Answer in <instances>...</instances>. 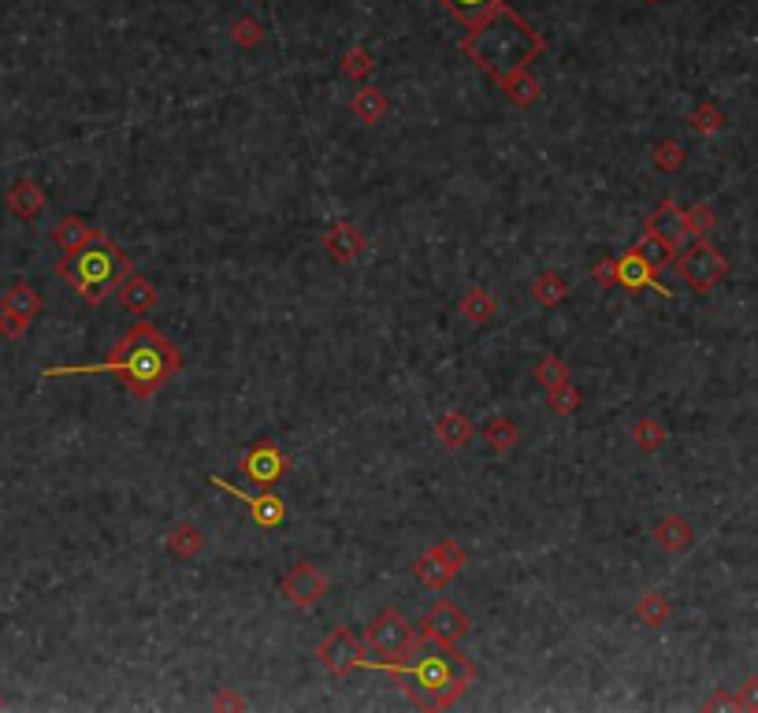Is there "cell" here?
I'll list each match as a JSON object with an SVG mask.
<instances>
[{
  "label": "cell",
  "instance_id": "6da1fadb",
  "mask_svg": "<svg viewBox=\"0 0 758 713\" xmlns=\"http://www.w3.org/2000/svg\"><path fill=\"white\" fill-rule=\"evenodd\" d=\"M179 368H183V353L175 350L153 324L138 320L105 361L45 368L41 376L60 379V376H105V372H112V376H119L127 383V390H131L134 398H153L168 379L179 376Z\"/></svg>",
  "mask_w": 758,
  "mask_h": 713
},
{
  "label": "cell",
  "instance_id": "7a4b0ae2",
  "mask_svg": "<svg viewBox=\"0 0 758 713\" xmlns=\"http://www.w3.org/2000/svg\"><path fill=\"white\" fill-rule=\"evenodd\" d=\"M543 49H547L543 34L528 19L513 12L510 4L491 12L484 23L469 26V34L461 38V52L487 78H495L498 86L517 71H528L543 56Z\"/></svg>",
  "mask_w": 758,
  "mask_h": 713
},
{
  "label": "cell",
  "instance_id": "3957f363",
  "mask_svg": "<svg viewBox=\"0 0 758 713\" xmlns=\"http://www.w3.org/2000/svg\"><path fill=\"white\" fill-rule=\"evenodd\" d=\"M383 673H391L394 684L406 691L417 706H424V710H446V706H454L472 688L476 665L454 647L420 643V650H413L409 658L383 665Z\"/></svg>",
  "mask_w": 758,
  "mask_h": 713
},
{
  "label": "cell",
  "instance_id": "277c9868",
  "mask_svg": "<svg viewBox=\"0 0 758 713\" xmlns=\"http://www.w3.org/2000/svg\"><path fill=\"white\" fill-rule=\"evenodd\" d=\"M56 272H60V279L75 286V294H82V301L101 305L134 272V264L105 231H97L86 246H79L75 253H64Z\"/></svg>",
  "mask_w": 758,
  "mask_h": 713
},
{
  "label": "cell",
  "instance_id": "5b68a950",
  "mask_svg": "<svg viewBox=\"0 0 758 713\" xmlns=\"http://www.w3.org/2000/svg\"><path fill=\"white\" fill-rule=\"evenodd\" d=\"M420 643H424V639H420L417 624H409L402 613L383 610L376 621L365 628V636H361V647H365L361 669H383V665H391V662H402L413 650H420Z\"/></svg>",
  "mask_w": 758,
  "mask_h": 713
},
{
  "label": "cell",
  "instance_id": "8992f818",
  "mask_svg": "<svg viewBox=\"0 0 758 713\" xmlns=\"http://www.w3.org/2000/svg\"><path fill=\"white\" fill-rule=\"evenodd\" d=\"M673 264H677L680 279L692 286V290H699V294L714 290V286L729 275V260L721 257L706 238H692V242L684 246V253L673 257Z\"/></svg>",
  "mask_w": 758,
  "mask_h": 713
},
{
  "label": "cell",
  "instance_id": "52a82bcc",
  "mask_svg": "<svg viewBox=\"0 0 758 713\" xmlns=\"http://www.w3.org/2000/svg\"><path fill=\"white\" fill-rule=\"evenodd\" d=\"M417 632L424 643H439V647H458L461 639L469 636V617L454 606V602H446L439 598L435 606H428V613L420 617Z\"/></svg>",
  "mask_w": 758,
  "mask_h": 713
},
{
  "label": "cell",
  "instance_id": "ba28073f",
  "mask_svg": "<svg viewBox=\"0 0 758 713\" xmlns=\"http://www.w3.org/2000/svg\"><path fill=\"white\" fill-rule=\"evenodd\" d=\"M242 476H246L257 491H275V483L287 476V454L275 446L272 439L253 442L242 457Z\"/></svg>",
  "mask_w": 758,
  "mask_h": 713
},
{
  "label": "cell",
  "instance_id": "9c48e42d",
  "mask_svg": "<svg viewBox=\"0 0 758 713\" xmlns=\"http://www.w3.org/2000/svg\"><path fill=\"white\" fill-rule=\"evenodd\" d=\"M316 658H320V665H324L327 673L342 680V676H350L353 669H361V662H365V647H361V639L357 636H350V628H335V632L320 643Z\"/></svg>",
  "mask_w": 758,
  "mask_h": 713
},
{
  "label": "cell",
  "instance_id": "30bf717a",
  "mask_svg": "<svg viewBox=\"0 0 758 713\" xmlns=\"http://www.w3.org/2000/svg\"><path fill=\"white\" fill-rule=\"evenodd\" d=\"M279 591H283L287 602L309 610V606H316V602L327 595V576L316 569V565H309V561H298V565L279 580Z\"/></svg>",
  "mask_w": 758,
  "mask_h": 713
},
{
  "label": "cell",
  "instance_id": "8fae6325",
  "mask_svg": "<svg viewBox=\"0 0 758 713\" xmlns=\"http://www.w3.org/2000/svg\"><path fill=\"white\" fill-rule=\"evenodd\" d=\"M212 487L223 494H231V498H238V502H246L249 506V517L257 520L261 528H279L283 520H287V506H283V498L275 491H261V494H246V491H238V487H231L227 480H220V476H212Z\"/></svg>",
  "mask_w": 758,
  "mask_h": 713
},
{
  "label": "cell",
  "instance_id": "7c38bea8",
  "mask_svg": "<svg viewBox=\"0 0 758 713\" xmlns=\"http://www.w3.org/2000/svg\"><path fill=\"white\" fill-rule=\"evenodd\" d=\"M647 234L662 238V242H666V246H673V249H680V246H688V242H692V234H688V223H684V208H680L673 197L658 201V208H654L651 216H647Z\"/></svg>",
  "mask_w": 758,
  "mask_h": 713
},
{
  "label": "cell",
  "instance_id": "4fadbf2b",
  "mask_svg": "<svg viewBox=\"0 0 758 713\" xmlns=\"http://www.w3.org/2000/svg\"><path fill=\"white\" fill-rule=\"evenodd\" d=\"M617 283L625 286V290H658V294H669L666 286L658 283V272L640 253H632V249H628L625 257H617Z\"/></svg>",
  "mask_w": 758,
  "mask_h": 713
},
{
  "label": "cell",
  "instance_id": "5bb4252c",
  "mask_svg": "<svg viewBox=\"0 0 758 713\" xmlns=\"http://www.w3.org/2000/svg\"><path fill=\"white\" fill-rule=\"evenodd\" d=\"M119 301H123V309L131 312V316H138V320H145L149 312L157 309V301H160V294H157V286L149 283V279H142V275H127L123 283H119Z\"/></svg>",
  "mask_w": 758,
  "mask_h": 713
},
{
  "label": "cell",
  "instance_id": "9a60e30c",
  "mask_svg": "<svg viewBox=\"0 0 758 713\" xmlns=\"http://www.w3.org/2000/svg\"><path fill=\"white\" fill-rule=\"evenodd\" d=\"M324 249L331 253V260H339V264H350L365 253V234L357 231L353 223H339V227H331L324 238Z\"/></svg>",
  "mask_w": 758,
  "mask_h": 713
},
{
  "label": "cell",
  "instance_id": "2e32d148",
  "mask_svg": "<svg viewBox=\"0 0 758 713\" xmlns=\"http://www.w3.org/2000/svg\"><path fill=\"white\" fill-rule=\"evenodd\" d=\"M8 208H12V216H19V220H34V216H41V208H45V194H41V186L34 179H19L8 190Z\"/></svg>",
  "mask_w": 758,
  "mask_h": 713
},
{
  "label": "cell",
  "instance_id": "e0dca14e",
  "mask_svg": "<svg viewBox=\"0 0 758 713\" xmlns=\"http://www.w3.org/2000/svg\"><path fill=\"white\" fill-rule=\"evenodd\" d=\"M654 543L662 546L666 554H684V550L695 543L692 524H688L684 517H662L658 520V528H654Z\"/></svg>",
  "mask_w": 758,
  "mask_h": 713
},
{
  "label": "cell",
  "instance_id": "ac0fdd59",
  "mask_svg": "<svg viewBox=\"0 0 758 713\" xmlns=\"http://www.w3.org/2000/svg\"><path fill=\"white\" fill-rule=\"evenodd\" d=\"M439 4L446 8L450 19H458V23L469 30V26L484 23L487 15L498 12V8H502V4H510V0H439Z\"/></svg>",
  "mask_w": 758,
  "mask_h": 713
},
{
  "label": "cell",
  "instance_id": "d6986e66",
  "mask_svg": "<svg viewBox=\"0 0 758 713\" xmlns=\"http://www.w3.org/2000/svg\"><path fill=\"white\" fill-rule=\"evenodd\" d=\"M435 439L443 442L446 450H465L472 442V420L465 413H446L435 420Z\"/></svg>",
  "mask_w": 758,
  "mask_h": 713
},
{
  "label": "cell",
  "instance_id": "ffe728a7",
  "mask_svg": "<svg viewBox=\"0 0 758 713\" xmlns=\"http://www.w3.org/2000/svg\"><path fill=\"white\" fill-rule=\"evenodd\" d=\"M93 234H97V227H90L86 220H79V216H67V220H60L53 227V234H49V242H53L60 253H75L79 246H86Z\"/></svg>",
  "mask_w": 758,
  "mask_h": 713
},
{
  "label": "cell",
  "instance_id": "44dd1931",
  "mask_svg": "<svg viewBox=\"0 0 758 713\" xmlns=\"http://www.w3.org/2000/svg\"><path fill=\"white\" fill-rule=\"evenodd\" d=\"M0 312H15V316H23V320H34L41 312V294L27 283L8 286V290L0 294Z\"/></svg>",
  "mask_w": 758,
  "mask_h": 713
},
{
  "label": "cell",
  "instance_id": "7402d4cb",
  "mask_svg": "<svg viewBox=\"0 0 758 713\" xmlns=\"http://www.w3.org/2000/svg\"><path fill=\"white\" fill-rule=\"evenodd\" d=\"M168 550L175 554V558H183V561H194L201 550H205V532L197 528V524H190V520H183V524H175L168 532Z\"/></svg>",
  "mask_w": 758,
  "mask_h": 713
},
{
  "label": "cell",
  "instance_id": "603a6c76",
  "mask_svg": "<svg viewBox=\"0 0 758 713\" xmlns=\"http://www.w3.org/2000/svg\"><path fill=\"white\" fill-rule=\"evenodd\" d=\"M350 108H353V116L361 119V123H379V119L387 116V93H379L376 86H361V90L353 93V101H350Z\"/></svg>",
  "mask_w": 758,
  "mask_h": 713
},
{
  "label": "cell",
  "instance_id": "cb8c5ba5",
  "mask_svg": "<svg viewBox=\"0 0 758 713\" xmlns=\"http://www.w3.org/2000/svg\"><path fill=\"white\" fill-rule=\"evenodd\" d=\"M502 90L510 93V101L513 104H521V108H532V104L543 97V86H539V78L532 75V67L528 71H517V75H510L506 82H502Z\"/></svg>",
  "mask_w": 758,
  "mask_h": 713
},
{
  "label": "cell",
  "instance_id": "d4e9b609",
  "mask_svg": "<svg viewBox=\"0 0 758 713\" xmlns=\"http://www.w3.org/2000/svg\"><path fill=\"white\" fill-rule=\"evenodd\" d=\"M413 576H417V580H420L424 587H428V591H443V587L450 584V580H454V572L446 569V565H443L439 558H435L432 550H428V554H420V558H417V565H413Z\"/></svg>",
  "mask_w": 758,
  "mask_h": 713
},
{
  "label": "cell",
  "instance_id": "484cf974",
  "mask_svg": "<svg viewBox=\"0 0 758 713\" xmlns=\"http://www.w3.org/2000/svg\"><path fill=\"white\" fill-rule=\"evenodd\" d=\"M632 253H640V257L647 260V264H651L654 272H662V268H669V264H673V257H677V249L666 246L662 238H654V234H647V231H643L640 242H632Z\"/></svg>",
  "mask_w": 758,
  "mask_h": 713
},
{
  "label": "cell",
  "instance_id": "4316f807",
  "mask_svg": "<svg viewBox=\"0 0 758 713\" xmlns=\"http://www.w3.org/2000/svg\"><path fill=\"white\" fill-rule=\"evenodd\" d=\"M632 442H636V450H643V454H658V450L666 446V428H662L658 420H651V416H643V420H636V428H632Z\"/></svg>",
  "mask_w": 758,
  "mask_h": 713
},
{
  "label": "cell",
  "instance_id": "83f0119b",
  "mask_svg": "<svg viewBox=\"0 0 758 713\" xmlns=\"http://www.w3.org/2000/svg\"><path fill=\"white\" fill-rule=\"evenodd\" d=\"M484 442L495 450V454H510L513 446H517V428H513V420L495 416V420L484 428Z\"/></svg>",
  "mask_w": 758,
  "mask_h": 713
},
{
  "label": "cell",
  "instance_id": "f1b7e54d",
  "mask_svg": "<svg viewBox=\"0 0 758 713\" xmlns=\"http://www.w3.org/2000/svg\"><path fill=\"white\" fill-rule=\"evenodd\" d=\"M495 309H498V301L491 298L487 290H480V286H476V290H469V294H465V301H461V312L469 316L472 324H487V320L495 316Z\"/></svg>",
  "mask_w": 758,
  "mask_h": 713
},
{
  "label": "cell",
  "instance_id": "f546056e",
  "mask_svg": "<svg viewBox=\"0 0 758 713\" xmlns=\"http://www.w3.org/2000/svg\"><path fill=\"white\" fill-rule=\"evenodd\" d=\"M636 617H640L647 628H662L669 621V602L658 591H647V595L636 602Z\"/></svg>",
  "mask_w": 758,
  "mask_h": 713
},
{
  "label": "cell",
  "instance_id": "4dcf8cb0",
  "mask_svg": "<svg viewBox=\"0 0 758 713\" xmlns=\"http://www.w3.org/2000/svg\"><path fill=\"white\" fill-rule=\"evenodd\" d=\"M532 294H536L539 305H558V301H565V294H569V283H565L562 275L558 272H543L536 279V286H532Z\"/></svg>",
  "mask_w": 758,
  "mask_h": 713
},
{
  "label": "cell",
  "instance_id": "1f68e13d",
  "mask_svg": "<svg viewBox=\"0 0 758 713\" xmlns=\"http://www.w3.org/2000/svg\"><path fill=\"white\" fill-rule=\"evenodd\" d=\"M684 145L677 142V138H666V142H658L654 145V168L658 171H666V175H673V171L684 168Z\"/></svg>",
  "mask_w": 758,
  "mask_h": 713
},
{
  "label": "cell",
  "instance_id": "d6a6232c",
  "mask_svg": "<svg viewBox=\"0 0 758 713\" xmlns=\"http://www.w3.org/2000/svg\"><path fill=\"white\" fill-rule=\"evenodd\" d=\"M688 123H692L699 134H718V130L725 127V112H721L718 104L703 101V104H695V108H692Z\"/></svg>",
  "mask_w": 758,
  "mask_h": 713
},
{
  "label": "cell",
  "instance_id": "836d02e7",
  "mask_svg": "<svg viewBox=\"0 0 758 713\" xmlns=\"http://www.w3.org/2000/svg\"><path fill=\"white\" fill-rule=\"evenodd\" d=\"M547 405H550V413L573 416L576 409H580V390H576L573 383H558V387L547 390Z\"/></svg>",
  "mask_w": 758,
  "mask_h": 713
},
{
  "label": "cell",
  "instance_id": "e575fe53",
  "mask_svg": "<svg viewBox=\"0 0 758 713\" xmlns=\"http://www.w3.org/2000/svg\"><path fill=\"white\" fill-rule=\"evenodd\" d=\"M684 223H688V234H692V238H706V234L714 231L718 216H714V208L706 205V201H699V205L684 208Z\"/></svg>",
  "mask_w": 758,
  "mask_h": 713
},
{
  "label": "cell",
  "instance_id": "d590c367",
  "mask_svg": "<svg viewBox=\"0 0 758 713\" xmlns=\"http://www.w3.org/2000/svg\"><path fill=\"white\" fill-rule=\"evenodd\" d=\"M342 71L350 78H368L372 71H376V56L368 49H350L346 56H342Z\"/></svg>",
  "mask_w": 758,
  "mask_h": 713
},
{
  "label": "cell",
  "instance_id": "8d00e7d4",
  "mask_svg": "<svg viewBox=\"0 0 758 713\" xmlns=\"http://www.w3.org/2000/svg\"><path fill=\"white\" fill-rule=\"evenodd\" d=\"M536 379L543 383V387H558V383H569V364L562 361V357H543L536 368Z\"/></svg>",
  "mask_w": 758,
  "mask_h": 713
},
{
  "label": "cell",
  "instance_id": "74e56055",
  "mask_svg": "<svg viewBox=\"0 0 758 713\" xmlns=\"http://www.w3.org/2000/svg\"><path fill=\"white\" fill-rule=\"evenodd\" d=\"M231 38H235L242 49H253V45H261L264 30H261V23H257L253 15H238L235 26H231Z\"/></svg>",
  "mask_w": 758,
  "mask_h": 713
},
{
  "label": "cell",
  "instance_id": "f35d334b",
  "mask_svg": "<svg viewBox=\"0 0 758 713\" xmlns=\"http://www.w3.org/2000/svg\"><path fill=\"white\" fill-rule=\"evenodd\" d=\"M432 554H435L439 561H443V565H446L450 572H454V576H458V572L465 569V550H461V546L454 543V539H443L439 546H432Z\"/></svg>",
  "mask_w": 758,
  "mask_h": 713
},
{
  "label": "cell",
  "instance_id": "ab89813d",
  "mask_svg": "<svg viewBox=\"0 0 758 713\" xmlns=\"http://www.w3.org/2000/svg\"><path fill=\"white\" fill-rule=\"evenodd\" d=\"M27 327H30V320H23V316H15V312H0V335L8 338V342H15V338L27 335Z\"/></svg>",
  "mask_w": 758,
  "mask_h": 713
},
{
  "label": "cell",
  "instance_id": "60d3db41",
  "mask_svg": "<svg viewBox=\"0 0 758 713\" xmlns=\"http://www.w3.org/2000/svg\"><path fill=\"white\" fill-rule=\"evenodd\" d=\"M736 710H758V676H747L736 688Z\"/></svg>",
  "mask_w": 758,
  "mask_h": 713
},
{
  "label": "cell",
  "instance_id": "b9f144b4",
  "mask_svg": "<svg viewBox=\"0 0 758 713\" xmlns=\"http://www.w3.org/2000/svg\"><path fill=\"white\" fill-rule=\"evenodd\" d=\"M703 710H736V695L718 691V695H710V699L703 702Z\"/></svg>",
  "mask_w": 758,
  "mask_h": 713
},
{
  "label": "cell",
  "instance_id": "7bdbcfd3",
  "mask_svg": "<svg viewBox=\"0 0 758 713\" xmlns=\"http://www.w3.org/2000/svg\"><path fill=\"white\" fill-rule=\"evenodd\" d=\"M595 279L602 286H617V260H602L599 268H595Z\"/></svg>",
  "mask_w": 758,
  "mask_h": 713
},
{
  "label": "cell",
  "instance_id": "ee69618b",
  "mask_svg": "<svg viewBox=\"0 0 758 713\" xmlns=\"http://www.w3.org/2000/svg\"><path fill=\"white\" fill-rule=\"evenodd\" d=\"M223 706H235V710H246V702L238 699V695H220V699H216V710H223Z\"/></svg>",
  "mask_w": 758,
  "mask_h": 713
},
{
  "label": "cell",
  "instance_id": "f6af8a7d",
  "mask_svg": "<svg viewBox=\"0 0 758 713\" xmlns=\"http://www.w3.org/2000/svg\"><path fill=\"white\" fill-rule=\"evenodd\" d=\"M643 4H662V0H643Z\"/></svg>",
  "mask_w": 758,
  "mask_h": 713
},
{
  "label": "cell",
  "instance_id": "bcb514c9",
  "mask_svg": "<svg viewBox=\"0 0 758 713\" xmlns=\"http://www.w3.org/2000/svg\"><path fill=\"white\" fill-rule=\"evenodd\" d=\"M0 710H4V699H0Z\"/></svg>",
  "mask_w": 758,
  "mask_h": 713
}]
</instances>
